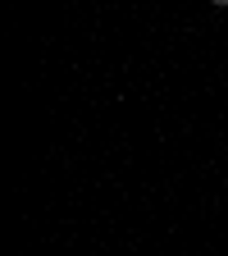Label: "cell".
Returning <instances> with one entry per match:
<instances>
[{"label": "cell", "instance_id": "6da1fadb", "mask_svg": "<svg viewBox=\"0 0 228 256\" xmlns=\"http://www.w3.org/2000/svg\"><path fill=\"white\" fill-rule=\"evenodd\" d=\"M210 5H215V10H228V0H210Z\"/></svg>", "mask_w": 228, "mask_h": 256}]
</instances>
